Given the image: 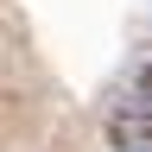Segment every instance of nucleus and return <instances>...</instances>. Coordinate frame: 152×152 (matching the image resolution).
Returning <instances> with one entry per match:
<instances>
[{
  "instance_id": "f257e3e1",
  "label": "nucleus",
  "mask_w": 152,
  "mask_h": 152,
  "mask_svg": "<svg viewBox=\"0 0 152 152\" xmlns=\"http://www.w3.org/2000/svg\"><path fill=\"white\" fill-rule=\"evenodd\" d=\"M108 140L121 152H152V95H133V102L108 121Z\"/></svg>"
}]
</instances>
